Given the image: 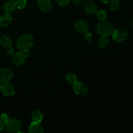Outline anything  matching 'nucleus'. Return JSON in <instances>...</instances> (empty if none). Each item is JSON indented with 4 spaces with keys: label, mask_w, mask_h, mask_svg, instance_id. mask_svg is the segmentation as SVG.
I'll return each instance as SVG.
<instances>
[{
    "label": "nucleus",
    "mask_w": 133,
    "mask_h": 133,
    "mask_svg": "<svg viewBox=\"0 0 133 133\" xmlns=\"http://www.w3.org/2000/svg\"><path fill=\"white\" fill-rule=\"evenodd\" d=\"M34 44V38L29 34H24L19 36L17 41V47L22 51H29Z\"/></svg>",
    "instance_id": "f257e3e1"
},
{
    "label": "nucleus",
    "mask_w": 133,
    "mask_h": 133,
    "mask_svg": "<svg viewBox=\"0 0 133 133\" xmlns=\"http://www.w3.org/2000/svg\"><path fill=\"white\" fill-rule=\"evenodd\" d=\"M96 29L100 36L107 37L112 33L113 26L109 22L103 20L97 23Z\"/></svg>",
    "instance_id": "f03ea898"
},
{
    "label": "nucleus",
    "mask_w": 133,
    "mask_h": 133,
    "mask_svg": "<svg viewBox=\"0 0 133 133\" xmlns=\"http://www.w3.org/2000/svg\"><path fill=\"white\" fill-rule=\"evenodd\" d=\"M20 121L18 119L13 118V119H9L6 123H5V127L6 129L9 132H18L21 128Z\"/></svg>",
    "instance_id": "7ed1b4c3"
},
{
    "label": "nucleus",
    "mask_w": 133,
    "mask_h": 133,
    "mask_svg": "<svg viewBox=\"0 0 133 133\" xmlns=\"http://www.w3.org/2000/svg\"><path fill=\"white\" fill-rule=\"evenodd\" d=\"M113 40L115 41L118 42H121L124 41L126 40L127 38V35H128V32H127V30L123 28H118L112 31V33Z\"/></svg>",
    "instance_id": "20e7f679"
},
{
    "label": "nucleus",
    "mask_w": 133,
    "mask_h": 133,
    "mask_svg": "<svg viewBox=\"0 0 133 133\" xmlns=\"http://www.w3.org/2000/svg\"><path fill=\"white\" fill-rule=\"evenodd\" d=\"M30 53L29 51H19L13 55V62L16 66H21L25 61L26 58L29 56Z\"/></svg>",
    "instance_id": "39448f33"
},
{
    "label": "nucleus",
    "mask_w": 133,
    "mask_h": 133,
    "mask_svg": "<svg viewBox=\"0 0 133 133\" xmlns=\"http://www.w3.org/2000/svg\"><path fill=\"white\" fill-rule=\"evenodd\" d=\"M13 77V72L9 68H4L0 70V82L3 84L9 83Z\"/></svg>",
    "instance_id": "423d86ee"
},
{
    "label": "nucleus",
    "mask_w": 133,
    "mask_h": 133,
    "mask_svg": "<svg viewBox=\"0 0 133 133\" xmlns=\"http://www.w3.org/2000/svg\"><path fill=\"white\" fill-rule=\"evenodd\" d=\"M73 90L76 94L79 96H86L88 94V87L83 83L76 82L73 86Z\"/></svg>",
    "instance_id": "0eeeda50"
},
{
    "label": "nucleus",
    "mask_w": 133,
    "mask_h": 133,
    "mask_svg": "<svg viewBox=\"0 0 133 133\" xmlns=\"http://www.w3.org/2000/svg\"><path fill=\"white\" fill-rule=\"evenodd\" d=\"M85 12L88 15H94L97 12V6L94 2L88 1L85 3L84 6Z\"/></svg>",
    "instance_id": "6e6552de"
},
{
    "label": "nucleus",
    "mask_w": 133,
    "mask_h": 133,
    "mask_svg": "<svg viewBox=\"0 0 133 133\" xmlns=\"http://www.w3.org/2000/svg\"><path fill=\"white\" fill-rule=\"evenodd\" d=\"M88 23L84 20L77 21L75 24V29L81 34H84L88 32Z\"/></svg>",
    "instance_id": "1a4fd4ad"
},
{
    "label": "nucleus",
    "mask_w": 133,
    "mask_h": 133,
    "mask_svg": "<svg viewBox=\"0 0 133 133\" xmlns=\"http://www.w3.org/2000/svg\"><path fill=\"white\" fill-rule=\"evenodd\" d=\"M1 92L5 96H11L15 94V89L11 84L9 83H4L1 88Z\"/></svg>",
    "instance_id": "9d476101"
},
{
    "label": "nucleus",
    "mask_w": 133,
    "mask_h": 133,
    "mask_svg": "<svg viewBox=\"0 0 133 133\" xmlns=\"http://www.w3.org/2000/svg\"><path fill=\"white\" fill-rule=\"evenodd\" d=\"M38 5L39 9L44 12H48L52 9V3L51 0H38Z\"/></svg>",
    "instance_id": "9b49d317"
},
{
    "label": "nucleus",
    "mask_w": 133,
    "mask_h": 133,
    "mask_svg": "<svg viewBox=\"0 0 133 133\" xmlns=\"http://www.w3.org/2000/svg\"><path fill=\"white\" fill-rule=\"evenodd\" d=\"M12 21V17L9 13L3 14L0 16V25L2 27H7L11 23Z\"/></svg>",
    "instance_id": "f8f14e48"
},
{
    "label": "nucleus",
    "mask_w": 133,
    "mask_h": 133,
    "mask_svg": "<svg viewBox=\"0 0 133 133\" xmlns=\"http://www.w3.org/2000/svg\"><path fill=\"white\" fill-rule=\"evenodd\" d=\"M29 132L31 133H42L44 132V129L40 123L32 122L29 126Z\"/></svg>",
    "instance_id": "ddd939ff"
},
{
    "label": "nucleus",
    "mask_w": 133,
    "mask_h": 133,
    "mask_svg": "<svg viewBox=\"0 0 133 133\" xmlns=\"http://www.w3.org/2000/svg\"><path fill=\"white\" fill-rule=\"evenodd\" d=\"M0 45L5 49H9L12 45L10 38L7 35H2L0 38Z\"/></svg>",
    "instance_id": "4468645a"
},
{
    "label": "nucleus",
    "mask_w": 133,
    "mask_h": 133,
    "mask_svg": "<svg viewBox=\"0 0 133 133\" xmlns=\"http://www.w3.org/2000/svg\"><path fill=\"white\" fill-rule=\"evenodd\" d=\"M3 10L6 13H10L14 11V10L16 9V5L14 3V1H6L5 4L3 5Z\"/></svg>",
    "instance_id": "2eb2a0df"
},
{
    "label": "nucleus",
    "mask_w": 133,
    "mask_h": 133,
    "mask_svg": "<svg viewBox=\"0 0 133 133\" xmlns=\"http://www.w3.org/2000/svg\"><path fill=\"white\" fill-rule=\"evenodd\" d=\"M32 122L40 123L43 119V114L42 112L39 110H36L33 112L32 114Z\"/></svg>",
    "instance_id": "dca6fc26"
},
{
    "label": "nucleus",
    "mask_w": 133,
    "mask_h": 133,
    "mask_svg": "<svg viewBox=\"0 0 133 133\" xmlns=\"http://www.w3.org/2000/svg\"><path fill=\"white\" fill-rule=\"evenodd\" d=\"M109 40L107 38V37H105V36H101L99 38V40L97 42V48H99V49H103V48H105L109 45Z\"/></svg>",
    "instance_id": "f3484780"
},
{
    "label": "nucleus",
    "mask_w": 133,
    "mask_h": 133,
    "mask_svg": "<svg viewBox=\"0 0 133 133\" xmlns=\"http://www.w3.org/2000/svg\"><path fill=\"white\" fill-rule=\"evenodd\" d=\"M66 80L70 84H74L76 82H77V77L75 74L70 73V74H68L66 75Z\"/></svg>",
    "instance_id": "a211bd4d"
},
{
    "label": "nucleus",
    "mask_w": 133,
    "mask_h": 133,
    "mask_svg": "<svg viewBox=\"0 0 133 133\" xmlns=\"http://www.w3.org/2000/svg\"><path fill=\"white\" fill-rule=\"evenodd\" d=\"M16 7L18 9H23L27 6L26 0H14Z\"/></svg>",
    "instance_id": "6ab92c4d"
},
{
    "label": "nucleus",
    "mask_w": 133,
    "mask_h": 133,
    "mask_svg": "<svg viewBox=\"0 0 133 133\" xmlns=\"http://www.w3.org/2000/svg\"><path fill=\"white\" fill-rule=\"evenodd\" d=\"M109 4V8L112 10H118L119 7V0H110Z\"/></svg>",
    "instance_id": "aec40b11"
},
{
    "label": "nucleus",
    "mask_w": 133,
    "mask_h": 133,
    "mask_svg": "<svg viewBox=\"0 0 133 133\" xmlns=\"http://www.w3.org/2000/svg\"><path fill=\"white\" fill-rule=\"evenodd\" d=\"M97 17L99 20L103 21L107 19V13L106 12L104 11V10H99V11L97 12Z\"/></svg>",
    "instance_id": "412c9836"
},
{
    "label": "nucleus",
    "mask_w": 133,
    "mask_h": 133,
    "mask_svg": "<svg viewBox=\"0 0 133 133\" xmlns=\"http://www.w3.org/2000/svg\"><path fill=\"white\" fill-rule=\"evenodd\" d=\"M58 5L61 6H66L69 5L71 0H56Z\"/></svg>",
    "instance_id": "4be33fe9"
},
{
    "label": "nucleus",
    "mask_w": 133,
    "mask_h": 133,
    "mask_svg": "<svg viewBox=\"0 0 133 133\" xmlns=\"http://www.w3.org/2000/svg\"><path fill=\"white\" fill-rule=\"evenodd\" d=\"M84 39H85L86 41L87 42H90L92 39V35L90 32H86L84 34Z\"/></svg>",
    "instance_id": "5701e85b"
},
{
    "label": "nucleus",
    "mask_w": 133,
    "mask_h": 133,
    "mask_svg": "<svg viewBox=\"0 0 133 133\" xmlns=\"http://www.w3.org/2000/svg\"><path fill=\"white\" fill-rule=\"evenodd\" d=\"M9 119V116H8V114H5V113H4V114H2L1 116V120L2 121V122H3L4 123H6V122H7L8 120Z\"/></svg>",
    "instance_id": "b1692460"
},
{
    "label": "nucleus",
    "mask_w": 133,
    "mask_h": 133,
    "mask_svg": "<svg viewBox=\"0 0 133 133\" xmlns=\"http://www.w3.org/2000/svg\"><path fill=\"white\" fill-rule=\"evenodd\" d=\"M6 53H7L8 55H12L13 56L14 55V49H13L12 48H11V47H10V48H9V49H8Z\"/></svg>",
    "instance_id": "393cba45"
},
{
    "label": "nucleus",
    "mask_w": 133,
    "mask_h": 133,
    "mask_svg": "<svg viewBox=\"0 0 133 133\" xmlns=\"http://www.w3.org/2000/svg\"><path fill=\"white\" fill-rule=\"evenodd\" d=\"M4 127H5V123L1 120H0V131H2Z\"/></svg>",
    "instance_id": "a878e982"
},
{
    "label": "nucleus",
    "mask_w": 133,
    "mask_h": 133,
    "mask_svg": "<svg viewBox=\"0 0 133 133\" xmlns=\"http://www.w3.org/2000/svg\"><path fill=\"white\" fill-rule=\"evenodd\" d=\"M72 1L74 3L77 4V5H80L83 2V0H72Z\"/></svg>",
    "instance_id": "bb28decb"
},
{
    "label": "nucleus",
    "mask_w": 133,
    "mask_h": 133,
    "mask_svg": "<svg viewBox=\"0 0 133 133\" xmlns=\"http://www.w3.org/2000/svg\"><path fill=\"white\" fill-rule=\"evenodd\" d=\"M101 2L103 3H109V1H110V0H99Z\"/></svg>",
    "instance_id": "cd10ccee"
},
{
    "label": "nucleus",
    "mask_w": 133,
    "mask_h": 133,
    "mask_svg": "<svg viewBox=\"0 0 133 133\" xmlns=\"http://www.w3.org/2000/svg\"><path fill=\"white\" fill-rule=\"evenodd\" d=\"M3 84L2 83H1V82H0V92L1 91V88H2Z\"/></svg>",
    "instance_id": "c85d7f7f"
},
{
    "label": "nucleus",
    "mask_w": 133,
    "mask_h": 133,
    "mask_svg": "<svg viewBox=\"0 0 133 133\" xmlns=\"http://www.w3.org/2000/svg\"><path fill=\"white\" fill-rule=\"evenodd\" d=\"M132 27H133V19H132Z\"/></svg>",
    "instance_id": "c756f323"
},
{
    "label": "nucleus",
    "mask_w": 133,
    "mask_h": 133,
    "mask_svg": "<svg viewBox=\"0 0 133 133\" xmlns=\"http://www.w3.org/2000/svg\"><path fill=\"white\" fill-rule=\"evenodd\" d=\"M10 1H14V0H10Z\"/></svg>",
    "instance_id": "7c9ffc66"
}]
</instances>
